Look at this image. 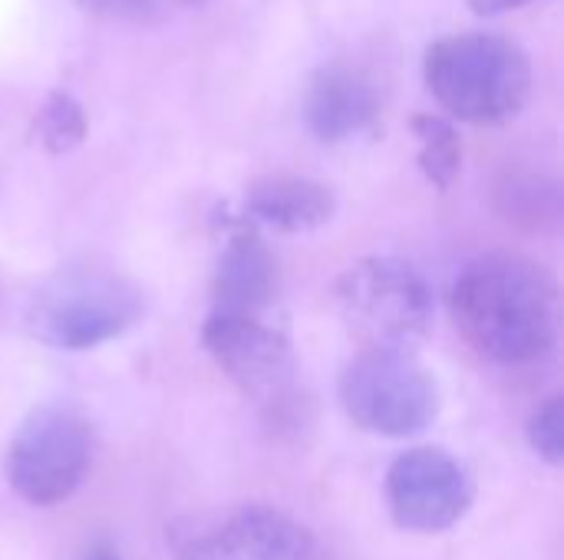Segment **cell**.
<instances>
[{
  "instance_id": "obj_11",
  "label": "cell",
  "mask_w": 564,
  "mask_h": 560,
  "mask_svg": "<svg viewBox=\"0 0 564 560\" xmlns=\"http://www.w3.org/2000/svg\"><path fill=\"white\" fill-rule=\"evenodd\" d=\"M278 294V264L258 234H235L215 271V307L218 314L261 317Z\"/></svg>"
},
{
  "instance_id": "obj_12",
  "label": "cell",
  "mask_w": 564,
  "mask_h": 560,
  "mask_svg": "<svg viewBox=\"0 0 564 560\" xmlns=\"http://www.w3.org/2000/svg\"><path fill=\"white\" fill-rule=\"evenodd\" d=\"M334 208L337 201L327 185L311 182V178H294V175L264 178L251 185L245 198V211L251 221L284 231V234L314 231L327 224L334 218Z\"/></svg>"
},
{
  "instance_id": "obj_16",
  "label": "cell",
  "mask_w": 564,
  "mask_h": 560,
  "mask_svg": "<svg viewBox=\"0 0 564 560\" xmlns=\"http://www.w3.org/2000/svg\"><path fill=\"white\" fill-rule=\"evenodd\" d=\"M529 442L532 449L552 462V465H562L564 462V403L562 396L549 399L529 422Z\"/></svg>"
},
{
  "instance_id": "obj_4",
  "label": "cell",
  "mask_w": 564,
  "mask_h": 560,
  "mask_svg": "<svg viewBox=\"0 0 564 560\" xmlns=\"http://www.w3.org/2000/svg\"><path fill=\"white\" fill-rule=\"evenodd\" d=\"M340 403L360 429L406 439L440 416V386L410 350H364L340 376Z\"/></svg>"
},
{
  "instance_id": "obj_8",
  "label": "cell",
  "mask_w": 564,
  "mask_h": 560,
  "mask_svg": "<svg viewBox=\"0 0 564 560\" xmlns=\"http://www.w3.org/2000/svg\"><path fill=\"white\" fill-rule=\"evenodd\" d=\"M202 343L215 363L251 396H274L291 376V343L261 317L212 310L202 327Z\"/></svg>"
},
{
  "instance_id": "obj_2",
  "label": "cell",
  "mask_w": 564,
  "mask_h": 560,
  "mask_svg": "<svg viewBox=\"0 0 564 560\" xmlns=\"http://www.w3.org/2000/svg\"><path fill=\"white\" fill-rule=\"evenodd\" d=\"M423 76L436 102L476 125L512 119L532 92L525 50L496 33H456L426 50Z\"/></svg>"
},
{
  "instance_id": "obj_17",
  "label": "cell",
  "mask_w": 564,
  "mask_h": 560,
  "mask_svg": "<svg viewBox=\"0 0 564 560\" xmlns=\"http://www.w3.org/2000/svg\"><path fill=\"white\" fill-rule=\"evenodd\" d=\"M473 13L479 17H496V13H506V10H516V7H525L532 0H463Z\"/></svg>"
},
{
  "instance_id": "obj_15",
  "label": "cell",
  "mask_w": 564,
  "mask_h": 560,
  "mask_svg": "<svg viewBox=\"0 0 564 560\" xmlns=\"http://www.w3.org/2000/svg\"><path fill=\"white\" fill-rule=\"evenodd\" d=\"M83 3H86V10H93L106 20L149 26V23H165L182 13H192L205 0H83Z\"/></svg>"
},
{
  "instance_id": "obj_9",
  "label": "cell",
  "mask_w": 564,
  "mask_h": 560,
  "mask_svg": "<svg viewBox=\"0 0 564 560\" xmlns=\"http://www.w3.org/2000/svg\"><path fill=\"white\" fill-rule=\"evenodd\" d=\"M307 528L264 505L228 515L185 548V560H307Z\"/></svg>"
},
{
  "instance_id": "obj_10",
  "label": "cell",
  "mask_w": 564,
  "mask_h": 560,
  "mask_svg": "<svg viewBox=\"0 0 564 560\" xmlns=\"http://www.w3.org/2000/svg\"><path fill=\"white\" fill-rule=\"evenodd\" d=\"M377 112L380 92L373 79L350 63H330L317 69L304 92V119L321 142H347L360 135L373 125Z\"/></svg>"
},
{
  "instance_id": "obj_6",
  "label": "cell",
  "mask_w": 564,
  "mask_h": 560,
  "mask_svg": "<svg viewBox=\"0 0 564 560\" xmlns=\"http://www.w3.org/2000/svg\"><path fill=\"white\" fill-rule=\"evenodd\" d=\"M93 459L89 426L66 406L30 413L7 449V482L40 508L66 502L86 479Z\"/></svg>"
},
{
  "instance_id": "obj_3",
  "label": "cell",
  "mask_w": 564,
  "mask_h": 560,
  "mask_svg": "<svg viewBox=\"0 0 564 560\" xmlns=\"http://www.w3.org/2000/svg\"><path fill=\"white\" fill-rule=\"evenodd\" d=\"M142 314L139 287L106 271H63L46 277L26 307L30 333L53 350H89L122 337Z\"/></svg>"
},
{
  "instance_id": "obj_13",
  "label": "cell",
  "mask_w": 564,
  "mask_h": 560,
  "mask_svg": "<svg viewBox=\"0 0 564 560\" xmlns=\"http://www.w3.org/2000/svg\"><path fill=\"white\" fill-rule=\"evenodd\" d=\"M413 135L420 139V168L430 185L446 191L463 168V142L449 119L443 116H413Z\"/></svg>"
},
{
  "instance_id": "obj_18",
  "label": "cell",
  "mask_w": 564,
  "mask_h": 560,
  "mask_svg": "<svg viewBox=\"0 0 564 560\" xmlns=\"http://www.w3.org/2000/svg\"><path fill=\"white\" fill-rule=\"evenodd\" d=\"M89 560H119V554H116L112 548H106V545H102V548H96V551L89 554Z\"/></svg>"
},
{
  "instance_id": "obj_14",
  "label": "cell",
  "mask_w": 564,
  "mask_h": 560,
  "mask_svg": "<svg viewBox=\"0 0 564 560\" xmlns=\"http://www.w3.org/2000/svg\"><path fill=\"white\" fill-rule=\"evenodd\" d=\"M36 139L46 152L53 155H63L69 149H76L83 139H86V129H89V119L83 112V106L69 96V92H50L46 102L40 106L36 112Z\"/></svg>"
},
{
  "instance_id": "obj_7",
  "label": "cell",
  "mask_w": 564,
  "mask_h": 560,
  "mask_svg": "<svg viewBox=\"0 0 564 560\" xmlns=\"http://www.w3.org/2000/svg\"><path fill=\"white\" fill-rule=\"evenodd\" d=\"M387 502L400 528L436 535L469 512L473 479L443 449H413L390 465Z\"/></svg>"
},
{
  "instance_id": "obj_5",
  "label": "cell",
  "mask_w": 564,
  "mask_h": 560,
  "mask_svg": "<svg viewBox=\"0 0 564 560\" xmlns=\"http://www.w3.org/2000/svg\"><path fill=\"white\" fill-rule=\"evenodd\" d=\"M337 304L367 350H406L433 323L430 284L397 257L357 261L337 281Z\"/></svg>"
},
{
  "instance_id": "obj_1",
  "label": "cell",
  "mask_w": 564,
  "mask_h": 560,
  "mask_svg": "<svg viewBox=\"0 0 564 560\" xmlns=\"http://www.w3.org/2000/svg\"><path fill=\"white\" fill-rule=\"evenodd\" d=\"M463 337L496 363H532L558 337V290L542 264L522 254H486L453 284Z\"/></svg>"
}]
</instances>
